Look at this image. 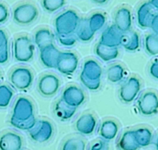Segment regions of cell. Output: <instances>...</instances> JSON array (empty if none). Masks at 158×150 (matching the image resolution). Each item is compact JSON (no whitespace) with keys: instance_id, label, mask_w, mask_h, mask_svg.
Instances as JSON below:
<instances>
[{"instance_id":"cell-1","label":"cell","mask_w":158,"mask_h":150,"mask_svg":"<svg viewBox=\"0 0 158 150\" xmlns=\"http://www.w3.org/2000/svg\"><path fill=\"white\" fill-rule=\"evenodd\" d=\"M80 17L74 10H68L59 14L54 22L57 34H74L80 23Z\"/></svg>"},{"instance_id":"cell-2","label":"cell","mask_w":158,"mask_h":150,"mask_svg":"<svg viewBox=\"0 0 158 150\" xmlns=\"http://www.w3.org/2000/svg\"><path fill=\"white\" fill-rule=\"evenodd\" d=\"M35 47L30 38L19 36L13 41V54L15 60L19 63H27L33 59Z\"/></svg>"},{"instance_id":"cell-3","label":"cell","mask_w":158,"mask_h":150,"mask_svg":"<svg viewBox=\"0 0 158 150\" xmlns=\"http://www.w3.org/2000/svg\"><path fill=\"white\" fill-rule=\"evenodd\" d=\"M54 125L47 119L37 120L35 126L28 131L31 140L40 144L50 142L54 137Z\"/></svg>"},{"instance_id":"cell-4","label":"cell","mask_w":158,"mask_h":150,"mask_svg":"<svg viewBox=\"0 0 158 150\" xmlns=\"http://www.w3.org/2000/svg\"><path fill=\"white\" fill-rule=\"evenodd\" d=\"M34 117H36L35 108L33 102L25 96H19L17 98L13 106L10 121H26Z\"/></svg>"},{"instance_id":"cell-5","label":"cell","mask_w":158,"mask_h":150,"mask_svg":"<svg viewBox=\"0 0 158 150\" xmlns=\"http://www.w3.org/2000/svg\"><path fill=\"white\" fill-rule=\"evenodd\" d=\"M38 16V9L30 2L19 4L13 11V20L19 25H30L37 20Z\"/></svg>"},{"instance_id":"cell-6","label":"cell","mask_w":158,"mask_h":150,"mask_svg":"<svg viewBox=\"0 0 158 150\" xmlns=\"http://www.w3.org/2000/svg\"><path fill=\"white\" fill-rule=\"evenodd\" d=\"M10 82L18 90H29L33 82V72L27 67H16L10 73Z\"/></svg>"},{"instance_id":"cell-7","label":"cell","mask_w":158,"mask_h":150,"mask_svg":"<svg viewBox=\"0 0 158 150\" xmlns=\"http://www.w3.org/2000/svg\"><path fill=\"white\" fill-rule=\"evenodd\" d=\"M139 114L145 117L153 116L158 113V94L154 91L144 92L136 103Z\"/></svg>"},{"instance_id":"cell-8","label":"cell","mask_w":158,"mask_h":150,"mask_svg":"<svg viewBox=\"0 0 158 150\" xmlns=\"http://www.w3.org/2000/svg\"><path fill=\"white\" fill-rule=\"evenodd\" d=\"M141 89L142 83L139 78L132 76L129 77L121 86L118 92V96L123 103L130 104L139 96Z\"/></svg>"},{"instance_id":"cell-9","label":"cell","mask_w":158,"mask_h":150,"mask_svg":"<svg viewBox=\"0 0 158 150\" xmlns=\"http://www.w3.org/2000/svg\"><path fill=\"white\" fill-rule=\"evenodd\" d=\"M61 86L58 76L52 73H47L40 76L38 80L37 89L40 93L45 97L54 96L59 91Z\"/></svg>"},{"instance_id":"cell-10","label":"cell","mask_w":158,"mask_h":150,"mask_svg":"<svg viewBox=\"0 0 158 150\" xmlns=\"http://www.w3.org/2000/svg\"><path fill=\"white\" fill-rule=\"evenodd\" d=\"M79 59L77 55L71 51L60 52L56 64V69L62 75L71 76L77 69Z\"/></svg>"},{"instance_id":"cell-11","label":"cell","mask_w":158,"mask_h":150,"mask_svg":"<svg viewBox=\"0 0 158 150\" xmlns=\"http://www.w3.org/2000/svg\"><path fill=\"white\" fill-rule=\"evenodd\" d=\"M61 99L68 106L77 109L85 103L86 96L82 89L75 85H71L64 90Z\"/></svg>"},{"instance_id":"cell-12","label":"cell","mask_w":158,"mask_h":150,"mask_svg":"<svg viewBox=\"0 0 158 150\" xmlns=\"http://www.w3.org/2000/svg\"><path fill=\"white\" fill-rule=\"evenodd\" d=\"M74 127L79 135L90 136L96 131L98 128V121L92 113H85L76 120Z\"/></svg>"},{"instance_id":"cell-13","label":"cell","mask_w":158,"mask_h":150,"mask_svg":"<svg viewBox=\"0 0 158 150\" xmlns=\"http://www.w3.org/2000/svg\"><path fill=\"white\" fill-rule=\"evenodd\" d=\"M24 140L14 131H6L0 135V150H23Z\"/></svg>"},{"instance_id":"cell-14","label":"cell","mask_w":158,"mask_h":150,"mask_svg":"<svg viewBox=\"0 0 158 150\" xmlns=\"http://www.w3.org/2000/svg\"><path fill=\"white\" fill-rule=\"evenodd\" d=\"M133 17L130 10L127 7H120L115 12L114 16V26L121 33L131 30Z\"/></svg>"},{"instance_id":"cell-15","label":"cell","mask_w":158,"mask_h":150,"mask_svg":"<svg viewBox=\"0 0 158 150\" xmlns=\"http://www.w3.org/2000/svg\"><path fill=\"white\" fill-rule=\"evenodd\" d=\"M98 135L100 139L111 142L115 139L119 132V125L113 119H106L98 127Z\"/></svg>"},{"instance_id":"cell-16","label":"cell","mask_w":158,"mask_h":150,"mask_svg":"<svg viewBox=\"0 0 158 150\" xmlns=\"http://www.w3.org/2000/svg\"><path fill=\"white\" fill-rule=\"evenodd\" d=\"M60 51L54 45L44 47L40 50V59L42 65L48 68H55Z\"/></svg>"},{"instance_id":"cell-17","label":"cell","mask_w":158,"mask_h":150,"mask_svg":"<svg viewBox=\"0 0 158 150\" xmlns=\"http://www.w3.org/2000/svg\"><path fill=\"white\" fill-rule=\"evenodd\" d=\"M122 33L113 25L108 27L102 32L99 42L111 47H118L121 45Z\"/></svg>"},{"instance_id":"cell-18","label":"cell","mask_w":158,"mask_h":150,"mask_svg":"<svg viewBox=\"0 0 158 150\" xmlns=\"http://www.w3.org/2000/svg\"><path fill=\"white\" fill-rule=\"evenodd\" d=\"M81 76L92 81H101L102 68L97 61L89 59L83 64Z\"/></svg>"},{"instance_id":"cell-19","label":"cell","mask_w":158,"mask_h":150,"mask_svg":"<svg viewBox=\"0 0 158 150\" xmlns=\"http://www.w3.org/2000/svg\"><path fill=\"white\" fill-rule=\"evenodd\" d=\"M153 10L149 2H143L138 7L136 11V22L140 28L146 29L150 27V21L154 15Z\"/></svg>"},{"instance_id":"cell-20","label":"cell","mask_w":158,"mask_h":150,"mask_svg":"<svg viewBox=\"0 0 158 150\" xmlns=\"http://www.w3.org/2000/svg\"><path fill=\"white\" fill-rule=\"evenodd\" d=\"M117 146L119 150H138L139 145L136 143L135 139L134 132L133 130H126L120 137L118 138L117 142Z\"/></svg>"},{"instance_id":"cell-21","label":"cell","mask_w":158,"mask_h":150,"mask_svg":"<svg viewBox=\"0 0 158 150\" xmlns=\"http://www.w3.org/2000/svg\"><path fill=\"white\" fill-rule=\"evenodd\" d=\"M33 40H34L35 44L40 50L47 46L54 44V34L49 29L44 27L35 32Z\"/></svg>"},{"instance_id":"cell-22","label":"cell","mask_w":158,"mask_h":150,"mask_svg":"<svg viewBox=\"0 0 158 150\" xmlns=\"http://www.w3.org/2000/svg\"><path fill=\"white\" fill-rule=\"evenodd\" d=\"M121 46L128 51H136L140 46V39L138 33L136 31H127L122 33Z\"/></svg>"},{"instance_id":"cell-23","label":"cell","mask_w":158,"mask_h":150,"mask_svg":"<svg viewBox=\"0 0 158 150\" xmlns=\"http://www.w3.org/2000/svg\"><path fill=\"white\" fill-rule=\"evenodd\" d=\"M95 52L97 57L105 62H109L113 61L118 58V47H111L109 46L98 43L95 46Z\"/></svg>"},{"instance_id":"cell-24","label":"cell","mask_w":158,"mask_h":150,"mask_svg":"<svg viewBox=\"0 0 158 150\" xmlns=\"http://www.w3.org/2000/svg\"><path fill=\"white\" fill-rule=\"evenodd\" d=\"M135 139L140 148H146L151 145L153 141V131L147 127H139L133 129Z\"/></svg>"},{"instance_id":"cell-25","label":"cell","mask_w":158,"mask_h":150,"mask_svg":"<svg viewBox=\"0 0 158 150\" xmlns=\"http://www.w3.org/2000/svg\"><path fill=\"white\" fill-rule=\"evenodd\" d=\"M76 110L66 104L61 99L57 100L54 107V114L61 121H67L72 118L76 113Z\"/></svg>"},{"instance_id":"cell-26","label":"cell","mask_w":158,"mask_h":150,"mask_svg":"<svg viewBox=\"0 0 158 150\" xmlns=\"http://www.w3.org/2000/svg\"><path fill=\"white\" fill-rule=\"evenodd\" d=\"M87 142L78 135L70 136L65 139L60 145V150H87Z\"/></svg>"},{"instance_id":"cell-27","label":"cell","mask_w":158,"mask_h":150,"mask_svg":"<svg viewBox=\"0 0 158 150\" xmlns=\"http://www.w3.org/2000/svg\"><path fill=\"white\" fill-rule=\"evenodd\" d=\"M106 76L108 80L112 83H119L126 76V70L121 64H113L107 68Z\"/></svg>"},{"instance_id":"cell-28","label":"cell","mask_w":158,"mask_h":150,"mask_svg":"<svg viewBox=\"0 0 158 150\" xmlns=\"http://www.w3.org/2000/svg\"><path fill=\"white\" fill-rule=\"evenodd\" d=\"M75 36L77 40L82 42H89L93 39L95 33L89 27L87 19L80 20L77 30L75 31Z\"/></svg>"},{"instance_id":"cell-29","label":"cell","mask_w":158,"mask_h":150,"mask_svg":"<svg viewBox=\"0 0 158 150\" xmlns=\"http://www.w3.org/2000/svg\"><path fill=\"white\" fill-rule=\"evenodd\" d=\"M87 22L91 30L95 33L105 27L106 24V16L104 13L97 12L92 13L88 18Z\"/></svg>"},{"instance_id":"cell-30","label":"cell","mask_w":158,"mask_h":150,"mask_svg":"<svg viewBox=\"0 0 158 150\" xmlns=\"http://www.w3.org/2000/svg\"><path fill=\"white\" fill-rule=\"evenodd\" d=\"M144 47L147 54L151 56L158 55V35L149 33L144 38Z\"/></svg>"},{"instance_id":"cell-31","label":"cell","mask_w":158,"mask_h":150,"mask_svg":"<svg viewBox=\"0 0 158 150\" xmlns=\"http://www.w3.org/2000/svg\"><path fill=\"white\" fill-rule=\"evenodd\" d=\"M14 93L13 89L6 84H0V108H6L10 104Z\"/></svg>"},{"instance_id":"cell-32","label":"cell","mask_w":158,"mask_h":150,"mask_svg":"<svg viewBox=\"0 0 158 150\" xmlns=\"http://www.w3.org/2000/svg\"><path fill=\"white\" fill-rule=\"evenodd\" d=\"M66 4V0H41L44 10L50 13H55L63 8Z\"/></svg>"},{"instance_id":"cell-33","label":"cell","mask_w":158,"mask_h":150,"mask_svg":"<svg viewBox=\"0 0 158 150\" xmlns=\"http://www.w3.org/2000/svg\"><path fill=\"white\" fill-rule=\"evenodd\" d=\"M36 118L34 117L30 120L26 121H10V124L13 127L20 131H29L35 126L36 123Z\"/></svg>"},{"instance_id":"cell-34","label":"cell","mask_w":158,"mask_h":150,"mask_svg":"<svg viewBox=\"0 0 158 150\" xmlns=\"http://www.w3.org/2000/svg\"><path fill=\"white\" fill-rule=\"evenodd\" d=\"M57 39L58 41L59 44L62 46H64V47H72V46H74L77 41V38L74 34H57Z\"/></svg>"},{"instance_id":"cell-35","label":"cell","mask_w":158,"mask_h":150,"mask_svg":"<svg viewBox=\"0 0 158 150\" xmlns=\"http://www.w3.org/2000/svg\"><path fill=\"white\" fill-rule=\"evenodd\" d=\"M80 80L85 88L90 91H96L101 86V81H92L80 75Z\"/></svg>"},{"instance_id":"cell-36","label":"cell","mask_w":158,"mask_h":150,"mask_svg":"<svg viewBox=\"0 0 158 150\" xmlns=\"http://www.w3.org/2000/svg\"><path fill=\"white\" fill-rule=\"evenodd\" d=\"M89 150H109V142L102 139H96L91 143Z\"/></svg>"},{"instance_id":"cell-37","label":"cell","mask_w":158,"mask_h":150,"mask_svg":"<svg viewBox=\"0 0 158 150\" xmlns=\"http://www.w3.org/2000/svg\"><path fill=\"white\" fill-rule=\"evenodd\" d=\"M10 59V50L8 44L0 47V65H5Z\"/></svg>"},{"instance_id":"cell-38","label":"cell","mask_w":158,"mask_h":150,"mask_svg":"<svg viewBox=\"0 0 158 150\" xmlns=\"http://www.w3.org/2000/svg\"><path fill=\"white\" fill-rule=\"evenodd\" d=\"M10 12L5 4L0 2V24H3L8 20Z\"/></svg>"},{"instance_id":"cell-39","label":"cell","mask_w":158,"mask_h":150,"mask_svg":"<svg viewBox=\"0 0 158 150\" xmlns=\"http://www.w3.org/2000/svg\"><path fill=\"white\" fill-rule=\"evenodd\" d=\"M150 75L154 79H158V59L153 61L149 67Z\"/></svg>"},{"instance_id":"cell-40","label":"cell","mask_w":158,"mask_h":150,"mask_svg":"<svg viewBox=\"0 0 158 150\" xmlns=\"http://www.w3.org/2000/svg\"><path fill=\"white\" fill-rule=\"evenodd\" d=\"M150 27L153 33L158 35V13H154L150 24Z\"/></svg>"},{"instance_id":"cell-41","label":"cell","mask_w":158,"mask_h":150,"mask_svg":"<svg viewBox=\"0 0 158 150\" xmlns=\"http://www.w3.org/2000/svg\"><path fill=\"white\" fill-rule=\"evenodd\" d=\"M8 44V37L3 30L0 29V47Z\"/></svg>"},{"instance_id":"cell-42","label":"cell","mask_w":158,"mask_h":150,"mask_svg":"<svg viewBox=\"0 0 158 150\" xmlns=\"http://www.w3.org/2000/svg\"><path fill=\"white\" fill-rule=\"evenodd\" d=\"M149 3L153 7V10H158V0H150Z\"/></svg>"},{"instance_id":"cell-43","label":"cell","mask_w":158,"mask_h":150,"mask_svg":"<svg viewBox=\"0 0 158 150\" xmlns=\"http://www.w3.org/2000/svg\"><path fill=\"white\" fill-rule=\"evenodd\" d=\"M91 1L93 2L94 3L98 4V5H104V4H106L109 0H91Z\"/></svg>"},{"instance_id":"cell-44","label":"cell","mask_w":158,"mask_h":150,"mask_svg":"<svg viewBox=\"0 0 158 150\" xmlns=\"http://www.w3.org/2000/svg\"><path fill=\"white\" fill-rule=\"evenodd\" d=\"M154 145H155V147H156V149H158V133L156 134V137H155Z\"/></svg>"},{"instance_id":"cell-45","label":"cell","mask_w":158,"mask_h":150,"mask_svg":"<svg viewBox=\"0 0 158 150\" xmlns=\"http://www.w3.org/2000/svg\"><path fill=\"white\" fill-rule=\"evenodd\" d=\"M1 78H2V73L0 72V79H1Z\"/></svg>"},{"instance_id":"cell-46","label":"cell","mask_w":158,"mask_h":150,"mask_svg":"<svg viewBox=\"0 0 158 150\" xmlns=\"http://www.w3.org/2000/svg\"><path fill=\"white\" fill-rule=\"evenodd\" d=\"M23 150H25V149H23Z\"/></svg>"},{"instance_id":"cell-47","label":"cell","mask_w":158,"mask_h":150,"mask_svg":"<svg viewBox=\"0 0 158 150\" xmlns=\"http://www.w3.org/2000/svg\"><path fill=\"white\" fill-rule=\"evenodd\" d=\"M156 150H158V149H156Z\"/></svg>"}]
</instances>
